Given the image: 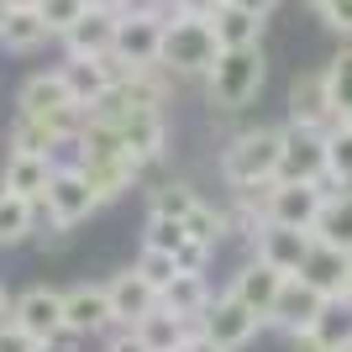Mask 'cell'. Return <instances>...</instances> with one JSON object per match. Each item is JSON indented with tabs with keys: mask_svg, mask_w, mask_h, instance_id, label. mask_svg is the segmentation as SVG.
I'll use <instances>...</instances> for the list:
<instances>
[{
	"mask_svg": "<svg viewBox=\"0 0 352 352\" xmlns=\"http://www.w3.org/2000/svg\"><path fill=\"white\" fill-rule=\"evenodd\" d=\"M279 158H284V126L236 132L232 147L221 153V179H226L236 195H258L279 179Z\"/></svg>",
	"mask_w": 352,
	"mask_h": 352,
	"instance_id": "6da1fadb",
	"label": "cell"
},
{
	"mask_svg": "<svg viewBox=\"0 0 352 352\" xmlns=\"http://www.w3.org/2000/svg\"><path fill=\"white\" fill-rule=\"evenodd\" d=\"M221 37L210 27L206 11H179L168 27H163V69L174 74V79H206L210 69L221 63Z\"/></svg>",
	"mask_w": 352,
	"mask_h": 352,
	"instance_id": "7a4b0ae2",
	"label": "cell"
},
{
	"mask_svg": "<svg viewBox=\"0 0 352 352\" xmlns=\"http://www.w3.org/2000/svg\"><path fill=\"white\" fill-rule=\"evenodd\" d=\"M268 79V58L263 47H226L221 53V63L206 74V100L210 111H248L252 100H258V89H263Z\"/></svg>",
	"mask_w": 352,
	"mask_h": 352,
	"instance_id": "3957f363",
	"label": "cell"
},
{
	"mask_svg": "<svg viewBox=\"0 0 352 352\" xmlns=\"http://www.w3.org/2000/svg\"><path fill=\"white\" fill-rule=\"evenodd\" d=\"M331 184H300V179H274L268 190H258V206H263L268 226H294V232H316V216H321Z\"/></svg>",
	"mask_w": 352,
	"mask_h": 352,
	"instance_id": "277c9868",
	"label": "cell"
},
{
	"mask_svg": "<svg viewBox=\"0 0 352 352\" xmlns=\"http://www.w3.org/2000/svg\"><path fill=\"white\" fill-rule=\"evenodd\" d=\"M100 210V195L89 190V179L79 163H58V174H53V184H47L43 195V216L47 226H58V232H74L79 221H89Z\"/></svg>",
	"mask_w": 352,
	"mask_h": 352,
	"instance_id": "5b68a950",
	"label": "cell"
},
{
	"mask_svg": "<svg viewBox=\"0 0 352 352\" xmlns=\"http://www.w3.org/2000/svg\"><path fill=\"white\" fill-rule=\"evenodd\" d=\"M16 111L21 116H43V121H58L69 137H79V126L89 121L85 105H74L69 85H63V74H32L27 85H21V100H16Z\"/></svg>",
	"mask_w": 352,
	"mask_h": 352,
	"instance_id": "8992f818",
	"label": "cell"
},
{
	"mask_svg": "<svg viewBox=\"0 0 352 352\" xmlns=\"http://www.w3.org/2000/svg\"><path fill=\"white\" fill-rule=\"evenodd\" d=\"M163 27L168 21H153V16H126L121 11V27H116V53H111V74L126 79L137 69H153L163 58Z\"/></svg>",
	"mask_w": 352,
	"mask_h": 352,
	"instance_id": "52a82bcc",
	"label": "cell"
},
{
	"mask_svg": "<svg viewBox=\"0 0 352 352\" xmlns=\"http://www.w3.org/2000/svg\"><path fill=\"white\" fill-rule=\"evenodd\" d=\"M258 326H268V321L258 316V310H248L232 289H226V294H216V300H210V310L200 316V337L216 342L221 352H242L252 337H258Z\"/></svg>",
	"mask_w": 352,
	"mask_h": 352,
	"instance_id": "ba28073f",
	"label": "cell"
},
{
	"mask_svg": "<svg viewBox=\"0 0 352 352\" xmlns=\"http://www.w3.org/2000/svg\"><path fill=\"white\" fill-rule=\"evenodd\" d=\"M11 326H21L27 337H37L47 347V342H63L69 331H63V289H47V284H37V289L16 294L11 300Z\"/></svg>",
	"mask_w": 352,
	"mask_h": 352,
	"instance_id": "9c48e42d",
	"label": "cell"
},
{
	"mask_svg": "<svg viewBox=\"0 0 352 352\" xmlns=\"http://www.w3.org/2000/svg\"><path fill=\"white\" fill-rule=\"evenodd\" d=\"M289 121H294V126H310V132H331V126H342L326 69H310V74H300V79L289 85Z\"/></svg>",
	"mask_w": 352,
	"mask_h": 352,
	"instance_id": "30bf717a",
	"label": "cell"
},
{
	"mask_svg": "<svg viewBox=\"0 0 352 352\" xmlns=\"http://www.w3.org/2000/svg\"><path fill=\"white\" fill-rule=\"evenodd\" d=\"M63 331H69V337H100V331H116L111 289H105V284H74V289H63Z\"/></svg>",
	"mask_w": 352,
	"mask_h": 352,
	"instance_id": "8fae6325",
	"label": "cell"
},
{
	"mask_svg": "<svg viewBox=\"0 0 352 352\" xmlns=\"http://www.w3.org/2000/svg\"><path fill=\"white\" fill-rule=\"evenodd\" d=\"M279 179H300V184H326V132L310 126H284V158Z\"/></svg>",
	"mask_w": 352,
	"mask_h": 352,
	"instance_id": "7c38bea8",
	"label": "cell"
},
{
	"mask_svg": "<svg viewBox=\"0 0 352 352\" xmlns=\"http://www.w3.org/2000/svg\"><path fill=\"white\" fill-rule=\"evenodd\" d=\"M310 248H316V232H294V226H263V232L252 236V258L274 263L279 274H289V279L305 268Z\"/></svg>",
	"mask_w": 352,
	"mask_h": 352,
	"instance_id": "4fadbf2b",
	"label": "cell"
},
{
	"mask_svg": "<svg viewBox=\"0 0 352 352\" xmlns=\"http://www.w3.org/2000/svg\"><path fill=\"white\" fill-rule=\"evenodd\" d=\"M284 279L289 274H279L274 263H263V258H248V263L232 274V294L242 300L248 310H258V316H274V305H279V294H284Z\"/></svg>",
	"mask_w": 352,
	"mask_h": 352,
	"instance_id": "5bb4252c",
	"label": "cell"
},
{
	"mask_svg": "<svg viewBox=\"0 0 352 352\" xmlns=\"http://www.w3.org/2000/svg\"><path fill=\"white\" fill-rule=\"evenodd\" d=\"M79 168H85L89 190L105 200H121V195L137 184V174H142V158H132V153H95V158H74Z\"/></svg>",
	"mask_w": 352,
	"mask_h": 352,
	"instance_id": "9a60e30c",
	"label": "cell"
},
{
	"mask_svg": "<svg viewBox=\"0 0 352 352\" xmlns=\"http://www.w3.org/2000/svg\"><path fill=\"white\" fill-rule=\"evenodd\" d=\"M321 310H326V294L294 274V279H284V294H279V305H274V316H268V326H279L284 337H294V331H310Z\"/></svg>",
	"mask_w": 352,
	"mask_h": 352,
	"instance_id": "2e32d148",
	"label": "cell"
},
{
	"mask_svg": "<svg viewBox=\"0 0 352 352\" xmlns=\"http://www.w3.org/2000/svg\"><path fill=\"white\" fill-rule=\"evenodd\" d=\"M116 27H121V11H89L85 21H74L63 32V53L69 58H111L116 53Z\"/></svg>",
	"mask_w": 352,
	"mask_h": 352,
	"instance_id": "e0dca14e",
	"label": "cell"
},
{
	"mask_svg": "<svg viewBox=\"0 0 352 352\" xmlns=\"http://www.w3.org/2000/svg\"><path fill=\"white\" fill-rule=\"evenodd\" d=\"M53 174H58V158H43V153H11L6 168H0V190H11V195H21V200H37V206H43Z\"/></svg>",
	"mask_w": 352,
	"mask_h": 352,
	"instance_id": "ac0fdd59",
	"label": "cell"
},
{
	"mask_svg": "<svg viewBox=\"0 0 352 352\" xmlns=\"http://www.w3.org/2000/svg\"><path fill=\"white\" fill-rule=\"evenodd\" d=\"M58 74H63V85H69L74 105H85V111H95V105L111 95V85H116L111 58H63Z\"/></svg>",
	"mask_w": 352,
	"mask_h": 352,
	"instance_id": "d6986e66",
	"label": "cell"
},
{
	"mask_svg": "<svg viewBox=\"0 0 352 352\" xmlns=\"http://www.w3.org/2000/svg\"><path fill=\"white\" fill-rule=\"evenodd\" d=\"M111 289V310H116V326H137L142 316H153L158 310V289L137 274V268H126V274H116V279L105 284Z\"/></svg>",
	"mask_w": 352,
	"mask_h": 352,
	"instance_id": "ffe728a7",
	"label": "cell"
},
{
	"mask_svg": "<svg viewBox=\"0 0 352 352\" xmlns=\"http://www.w3.org/2000/svg\"><path fill=\"white\" fill-rule=\"evenodd\" d=\"M206 16H210V27H216L221 47H263V21L268 16H252V11H242V6H232V0H221L216 11H206Z\"/></svg>",
	"mask_w": 352,
	"mask_h": 352,
	"instance_id": "44dd1931",
	"label": "cell"
},
{
	"mask_svg": "<svg viewBox=\"0 0 352 352\" xmlns=\"http://www.w3.org/2000/svg\"><path fill=\"white\" fill-rule=\"evenodd\" d=\"M210 300H216V294H210L206 274H179V279L158 294V305H163V310H174L179 321H190L195 331H200V316L210 310Z\"/></svg>",
	"mask_w": 352,
	"mask_h": 352,
	"instance_id": "7402d4cb",
	"label": "cell"
},
{
	"mask_svg": "<svg viewBox=\"0 0 352 352\" xmlns=\"http://www.w3.org/2000/svg\"><path fill=\"white\" fill-rule=\"evenodd\" d=\"M300 279L316 284L326 300L347 294V252H342V248H326V242H316V248H310V258H305V268H300Z\"/></svg>",
	"mask_w": 352,
	"mask_h": 352,
	"instance_id": "603a6c76",
	"label": "cell"
},
{
	"mask_svg": "<svg viewBox=\"0 0 352 352\" xmlns=\"http://www.w3.org/2000/svg\"><path fill=\"white\" fill-rule=\"evenodd\" d=\"M74 137L63 132L58 121H43V116H21L16 111L11 121V153H43V158H53L58 147H69Z\"/></svg>",
	"mask_w": 352,
	"mask_h": 352,
	"instance_id": "cb8c5ba5",
	"label": "cell"
},
{
	"mask_svg": "<svg viewBox=\"0 0 352 352\" xmlns=\"http://www.w3.org/2000/svg\"><path fill=\"white\" fill-rule=\"evenodd\" d=\"M310 337H316L321 352H352V294L326 300V310L316 316V326H310Z\"/></svg>",
	"mask_w": 352,
	"mask_h": 352,
	"instance_id": "d4e9b609",
	"label": "cell"
},
{
	"mask_svg": "<svg viewBox=\"0 0 352 352\" xmlns=\"http://www.w3.org/2000/svg\"><path fill=\"white\" fill-rule=\"evenodd\" d=\"M316 242L352 252V190H331L326 195L321 216H316Z\"/></svg>",
	"mask_w": 352,
	"mask_h": 352,
	"instance_id": "484cf974",
	"label": "cell"
},
{
	"mask_svg": "<svg viewBox=\"0 0 352 352\" xmlns=\"http://www.w3.org/2000/svg\"><path fill=\"white\" fill-rule=\"evenodd\" d=\"M132 331L147 342V352H179L184 342L195 337V326H190V321H179L174 310H163V305L153 310V316H142V321H137Z\"/></svg>",
	"mask_w": 352,
	"mask_h": 352,
	"instance_id": "4316f807",
	"label": "cell"
},
{
	"mask_svg": "<svg viewBox=\"0 0 352 352\" xmlns=\"http://www.w3.org/2000/svg\"><path fill=\"white\" fill-rule=\"evenodd\" d=\"M37 216H43V206H37V200H21V195L0 190V248L27 242V236L37 232Z\"/></svg>",
	"mask_w": 352,
	"mask_h": 352,
	"instance_id": "83f0119b",
	"label": "cell"
},
{
	"mask_svg": "<svg viewBox=\"0 0 352 352\" xmlns=\"http://www.w3.org/2000/svg\"><path fill=\"white\" fill-rule=\"evenodd\" d=\"M53 32L37 11H11L6 16V27H0V47H11V53H32V47H43Z\"/></svg>",
	"mask_w": 352,
	"mask_h": 352,
	"instance_id": "f1b7e54d",
	"label": "cell"
},
{
	"mask_svg": "<svg viewBox=\"0 0 352 352\" xmlns=\"http://www.w3.org/2000/svg\"><path fill=\"white\" fill-rule=\"evenodd\" d=\"M326 184L331 190H352V121L326 132Z\"/></svg>",
	"mask_w": 352,
	"mask_h": 352,
	"instance_id": "f546056e",
	"label": "cell"
},
{
	"mask_svg": "<svg viewBox=\"0 0 352 352\" xmlns=\"http://www.w3.org/2000/svg\"><path fill=\"white\" fill-rule=\"evenodd\" d=\"M200 206H206V200H200L190 184H158V190H153V210H147V216H168V221H179V226H184Z\"/></svg>",
	"mask_w": 352,
	"mask_h": 352,
	"instance_id": "4dcf8cb0",
	"label": "cell"
},
{
	"mask_svg": "<svg viewBox=\"0 0 352 352\" xmlns=\"http://www.w3.org/2000/svg\"><path fill=\"white\" fill-rule=\"evenodd\" d=\"M195 236L179 226V221H168V216H147V236H142V248H158V252H168V258H179V252L190 248Z\"/></svg>",
	"mask_w": 352,
	"mask_h": 352,
	"instance_id": "1f68e13d",
	"label": "cell"
},
{
	"mask_svg": "<svg viewBox=\"0 0 352 352\" xmlns=\"http://www.w3.org/2000/svg\"><path fill=\"white\" fill-rule=\"evenodd\" d=\"M326 79H331V100H337V116L352 121V47H342L337 58L326 63Z\"/></svg>",
	"mask_w": 352,
	"mask_h": 352,
	"instance_id": "d6a6232c",
	"label": "cell"
},
{
	"mask_svg": "<svg viewBox=\"0 0 352 352\" xmlns=\"http://www.w3.org/2000/svg\"><path fill=\"white\" fill-rule=\"evenodd\" d=\"M132 268H137V274H142V279L153 284L158 294H163L168 284L179 279V263L168 258V252H158V248H142V252H137V263H132Z\"/></svg>",
	"mask_w": 352,
	"mask_h": 352,
	"instance_id": "836d02e7",
	"label": "cell"
},
{
	"mask_svg": "<svg viewBox=\"0 0 352 352\" xmlns=\"http://www.w3.org/2000/svg\"><path fill=\"white\" fill-rule=\"evenodd\" d=\"M37 16L47 21V32H53V37H63L74 21H85V16H89V0H43V6H37Z\"/></svg>",
	"mask_w": 352,
	"mask_h": 352,
	"instance_id": "e575fe53",
	"label": "cell"
},
{
	"mask_svg": "<svg viewBox=\"0 0 352 352\" xmlns=\"http://www.w3.org/2000/svg\"><path fill=\"white\" fill-rule=\"evenodd\" d=\"M305 6L316 11V21H321V27L352 37V0H305Z\"/></svg>",
	"mask_w": 352,
	"mask_h": 352,
	"instance_id": "d590c367",
	"label": "cell"
},
{
	"mask_svg": "<svg viewBox=\"0 0 352 352\" xmlns=\"http://www.w3.org/2000/svg\"><path fill=\"white\" fill-rule=\"evenodd\" d=\"M0 352H43V342L27 337L21 326H6V331H0Z\"/></svg>",
	"mask_w": 352,
	"mask_h": 352,
	"instance_id": "8d00e7d4",
	"label": "cell"
},
{
	"mask_svg": "<svg viewBox=\"0 0 352 352\" xmlns=\"http://www.w3.org/2000/svg\"><path fill=\"white\" fill-rule=\"evenodd\" d=\"M105 352H147V342L137 337L132 326H116V331H111V342H105Z\"/></svg>",
	"mask_w": 352,
	"mask_h": 352,
	"instance_id": "74e56055",
	"label": "cell"
},
{
	"mask_svg": "<svg viewBox=\"0 0 352 352\" xmlns=\"http://www.w3.org/2000/svg\"><path fill=\"white\" fill-rule=\"evenodd\" d=\"M232 6H242V11H252V16H268L279 0H232Z\"/></svg>",
	"mask_w": 352,
	"mask_h": 352,
	"instance_id": "f35d334b",
	"label": "cell"
},
{
	"mask_svg": "<svg viewBox=\"0 0 352 352\" xmlns=\"http://www.w3.org/2000/svg\"><path fill=\"white\" fill-rule=\"evenodd\" d=\"M289 352H321V347H316V337H310V331H294V337H289Z\"/></svg>",
	"mask_w": 352,
	"mask_h": 352,
	"instance_id": "ab89813d",
	"label": "cell"
},
{
	"mask_svg": "<svg viewBox=\"0 0 352 352\" xmlns=\"http://www.w3.org/2000/svg\"><path fill=\"white\" fill-rule=\"evenodd\" d=\"M179 352H221V347H216V342H206V337H200V331H195V337L184 342V347H179Z\"/></svg>",
	"mask_w": 352,
	"mask_h": 352,
	"instance_id": "60d3db41",
	"label": "cell"
},
{
	"mask_svg": "<svg viewBox=\"0 0 352 352\" xmlns=\"http://www.w3.org/2000/svg\"><path fill=\"white\" fill-rule=\"evenodd\" d=\"M126 0H89V11H121Z\"/></svg>",
	"mask_w": 352,
	"mask_h": 352,
	"instance_id": "b9f144b4",
	"label": "cell"
},
{
	"mask_svg": "<svg viewBox=\"0 0 352 352\" xmlns=\"http://www.w3.org/2000/svg\"><path fill=\"white\" fill-rule=\"evenodd\" d=\"M221 0H184V11H216Z\"/></svg>",
	"mask_w": 352,
	"mask_h": 352,
	"instance_id": "7bdbcfd3",
	"label": "cell"
},
{
	"mask_svg": "<svg viewBox=\"0 0 352 352\" xmlns=\"http://www.w3.org/2000/svg\"><path fill=\"white\" fill-rule=\"evenodd\" d=\"M11 326V300H6V289H0V331Z\"/></svg>",
	"mask_w": 352,
	"mask_h": 352,
	"instance_id": "ee69618b",
	"label": "cell"
},
{
	"mask_svg": "<svg viewBox=\"0 0 352 352\" xmlns=\"http://www.w3.org/2000/svg\"><path fill=\"white\" fill-rule=\"evenodd\" d=\"M16 11H37V6H43V0H11Z\"/></svg>",
	"mask_w": 352,
	"mask_h": 352,
	"instance_id": "f6af8a7d",
	"label": "cell"
},
{
	"mask_svg": "<svg viewBox=\"0 0 352 352\" xmlns=\"http://www.w3.org/2000/svg\"><path fill=\"white\" fill-rule=\"evenodd\" d=\"M11 11H16L11 0H0V27H6V16H11Z\"/></svg>",
	"mask_w": 352,
	"mask_h": 352,
	"instance_id": "bcb514c9",
	"label": "cell"
},
{
	"mask_svg": "<svg viewBox=\"0 0 352 352\" xmlns=\"http://www.w3.org/2000/svg\"><path fill=\"white\" fill-rule=\"evenodd\" d=\"M347 294H352V252H347Z\"/></svg>",
	"mask_w": 352,
	"mask_h": 352,
	"instance_id": "7dc6e473",
	"label": "cell"
},
{
	"mask_svg": "<svg viewBox=\"0 0 352 352\" xmlns=\"http://www.w3.org/2000/svg\"><path fill=\"white\" fill-rule=\"evenodd\" d=\"M179 6H184V0H179Z\"/></svg>",
	"mask_w": 352,
	"mask_h": 352,
	"instance_id": "c3c4849f",
	"label": "cell"
}]
</instances>
